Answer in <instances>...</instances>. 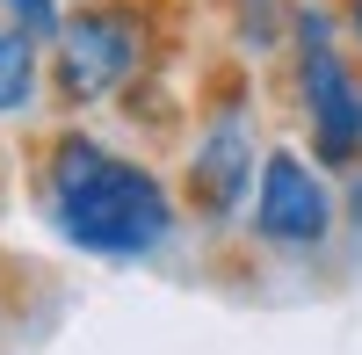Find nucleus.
<instances>
[{
	"instance_id": "nucleus-3",
	"label": "nucleus",
	"mask_w": 362,
	"mask_h": 355,
	"mask_svg": "<svg viewBox=\"0 0 362 355\" xmlns=\"http://www.w3.org/2000/svg\"><path fill=\"white\" fill-rule=\"evenodd\" d=\"M261 153L268 145L254 124V80H247V66H218L203 80V109L189 116V153H181V174H174L181 218L203 225V232L247 225Z\"/></svg>"
},
{
	"instance_id": "nucleus-13",
	"label": "nucleus",
	"mask_w": 362,
	"mask_h": 355,
	"mask_svg": "<svg viewBox=\"0 0 362 355\" xmlns=\"http://www.w3.org/2000/svg\"><path fill=\"white\" fill-rule=\"evenodd\" d=\"M73 8H80V0H73Z\"/></svg>"
},
{
	"instance_id": "nucleus-2",
	"label": "nucleus",
	"mask_w": 362,
	"mask_h": 355,
	"mask_svg": "<svg viewBox=\"0 0 362 355\" xmlns=\"http://www.w3.org/2000/svg\"><path fill=\"white\" fill-rule=\"evenodd\" d=\"M51 109L58 116H102L124 109L131 87L160 73V8L153 0H80L66 29L51 37Z\"/></svg>"
},
{
	"instance_id": "nucleus-6",
	"label": "nucleus",
	"mask_w": 362,
	"mask_h": 355,
	"mask_svg": "<svg viewBox=\"0 0 362 355\" xmlns=\"http://www.w3.org/2000/svg\"><path fill=\"white\" fill-rule=\"evenodd\" d=\"M51 116V58L37 37L0 22V131H29Z\"/></svg>"
},
{
	"instance_id": "nucleus-9",
	"label": "nucleus",
	"mask_w": 362,
	"mask_h": 355,
	"mask_svg": "<svg viewBox=\"0 0 362 355\" xmlns=\"http://www.w3.org/2000/svg\"><path fill=\"white\" fill-rule=\"evenodd\" d=\"M341 218H348V232L362 240V167H355L348 182H341Z\"/></svg>"
},
{
	"instance_id": "nucleus-10",
	"label": "nucleus",
	"mask_w": 362,
	"mask_h": 355,
	"mask_svg": "<svg viewBox=\"0 0 362 355\" xmlns=\"http://www.w3.org/2000/svg\"><path fill=\"white\" fill-rule=\"evenodd\" d=\"M334 8H341V22H348V51L362 58V0H334Z\"/></svg>"
},
{
	"instance_id": "nucleus-7",
	"label": "nucleus",
	"mask_w": 362,
	"mask_h": 355,
	"mask_svg": "<svg viewBox=\"0 0 362 355\" xmlns=\"http://www.w3.org/2000/svg\"><path fill=\"white\" fill-rule=\"evenodd\" d=\"M225 8V44L239 66H268L290 51V0H218Z\"/></svg>"
},
{
	"instance_id": "nucleus-1",
	"label": "nucleus",
	"mask_w": 362,
	"mask_h": 355,
	"mask_svg": "<svg viewBox=\"0 0 362 355\" xmlns=\"http://www.w3.org/2000/svg\"><path fill=\"white\" fill-rule=\"evenodd\" d=\"M29 203H37L44 232L66 254L109 261V269L160 261L189 225L174 174L109 145L87 116H58V124L37 131V145H29Z\"/></svg>"
},
{
	"instance_id": "nucleus-8",
	"label": "nucleus",
	"mask_w": 362,
	"mask_h": 355,
	"mask_svg": "<svg viewBox=\"0 0 362 355\" xmlns=\"http://www.w3.org/2000/svg\"><path fill=\"white\" fill-rule=\"evenodd\" d=\"M66 8H73V0H0V22L22 29V37H37L51 51V37L66 29Z\"/></svg>"
},
{
	"instance_id": "nucleus-11",
	"label": "nucleus",
	"mask_w": 362,
	"mask_h": 355,
	"mask_svg": "<svg viewBox=\"0 0 362 355\" xmlns=\"http://www.w3.org/2000/svg\"><path fill=\"white\" fill-rule=\"evenodd\" d=\"M0 196H8V153H0Z\"/></svg>"
},
{
	"instance_id": "nucleus-4",
	"label": "nucleus",
	"mask_w": 362,
	"mask_h": 355,
	"mask_svg": "<svg viewBox=\"0 0 362 355\" xmlns=\"http://www.w3.org/2000/svg\"><path fill=\"white\" fill-rule=\"evenodd\" d=\"M341 225V189L305 145L290 138H268L261 153V182L247 203V240L261 254H319Z\"/></svg>"
},
{
	"instance_id": "nucleus-12",
	"label": "nucleus",
	"mask_w": 362,
	"mask_h": 355,
	"mask_svg": "<svg viewBox=\"0 0 362 355\" xmlns=\"http://www.w3.org/2000/svg\"><path fill=\"white\" fill-rule=\"evenodd\" d=\"M0 327H8V305H0Z\"/></svg>"
},
{
	"instance_id": "nucleus-5",
	"label": "nucleus",
	"mask_w": 362,
	"mask_h": 355,
	"mask_svg": "<svg viewBox=\"0 0 362 355\" xmlns=\"http://www.w3.org/2000/svg\"><path fill=\"white\" fill-rule=\"evenodd\" d=\"M290 109L305 124V153L334 182H348L362 167V58L348 44L297 51L290 58Z\"/></svg>"
}]
</instances>
